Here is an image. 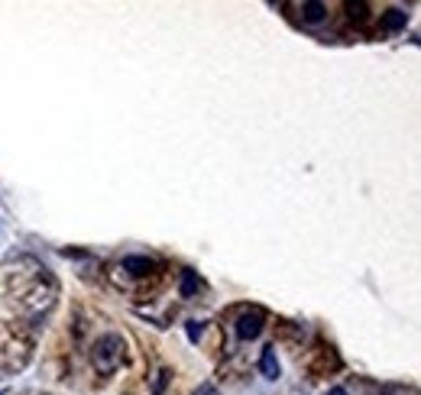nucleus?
<instances>
[{"mask_svg":"<svg viewBox=\"0 0 421 395\" xmlns=\"http://www.w3.org/2000/svg\"><path fill=\"white\" fill-rule=\"evenodd\" d=\"M120 360H123V340L120 337L108 334V337H100V340L94 343V370L98 372L110 376V372L120 366Z\"/></svg>","mask_w":421,"mask_h":395,"instance_id":"f257e3e1","label":"nucleus"},{"mask_svg":"<svg viewBox=\"0 0 421 395\" xmlns=\"http://www.w3.org/2000/svg\"><path fill=\"white\" fill-rule=\"evenodd\" d=\"M263 324H266V314H263L260 308H250V311H243L237 318V334L243 337V340H253V337L263 334Z\"/></svg>","mask_w":421,"mask_h":395,"instance_id":"f03ea898","label":"nucleus"},{"mask_svg":"<svg viewBox=\"0 0 421 395\" xmlns=\"http://www.w3.org/2000/svg\"><path fill=\"white\" fill-rule=\"evenodd\" d=\"M301 20H305V23H324V20H328V4H321V0H305V4H301Z\"/></svg>","mask_w":421,"mask_h":395,"instance_id":"7ed1b4c3","label":"nucleus"},{"mask_svg":"<svg viewBox=\"0 0 421 395\" xmlns=\"http://www.w3.org/2000/svg\"><path fill=\"white\" fill-rule=\"evenodd\" d=\"M405 23H408V13H405V10L392 7V10H386V13H383V30H386V33L405 30Z\"/></svg>","mask_w":421,"mask_h":395,"instance_id":"20e7f679","label":"nucleus"},{"mask_svg":"<svg viewBox=\"0 0 421 395\" xmlns=\"http://www.w3.org/2000/svg\"><path fill=\"white\" fill-rule=\"evenodd\" d=\"M260 370L266 379H279V360H276V347H266L260 357Z\"/></svg>","mask_w":421,"mask_h":395,"instance_id":"39448f33","label":"nucleus"},{"mask_svg":"<svg viewBox=\"0 0 421 395\" xmlns=\"http://www.w3.org/2000/svg\"><path fill=\"white\" fill-rule=\"evenodd\" d=\"M123 269L133 273V275H146L149 269H153V263H149L146 256H127V259H123Z\"/></svg>","mask_w":421,"mask_h":395,"instance_id":"423d86ee","label":"nucleus"},{"mask_svg":"<svg viewBox=\"0 0 421 395\" xmlns=\"http://www.w3.org/2000/svg\"><path fill=\"white\" fill-rule=\"evenodd\" d=\"M347 16H350L353 23H363V20L369 16V4H363V0H350V4H347Z\"/></svg>","mask_w":421,"mask_h":395,"instance_id":"0eeeda50","label":"nucleus"},{"mask_svg":"<svg viewBox=\"0 0 421 395\" xmlns=\"http://www.w3.org/2000/svg\"><path fill=\"white\" fill-rule=\"evenodd\" d=\"M201 289V279H198V273H182V295L188 298V295H195V292Z\"/></svg>","mask_w":421,"mask_h":395,"instance_id":"6e6552de","label":"nucleus"},{"mask_svg":"<svg viewBox=\"0 0 421 395\" xmlns=\"http://www.w3.org/2000/svg\"><path fill=\"white\" fill-rule=\"evenodd\" d=\"M201 334V324H198V321H188V337H192V340H195V337H198Z\"/></svg>","mask_w":421,"mask_h":395,"instance_id":"1a4fd4ad","label":"nucleus"},{"mask_svg":"<svg viewBox=\"0 0 421 395\" xmlns=\"http://www.w3.org/2000/svg\"><path fill=\"white\" fill-rule=\"evenodd\" d=\"M198 395H217V389H214V386H201Z\"/></svg>","mask_w":421,"mask_h":395,"instance_id":"9d476101","label":"nucleus"},{"mask_svg":"<svg viewBox=\"0 0 421 395\" xmlns=\"http://www.w3.org/2000/svg\"><path fill=\"white\" fill-rule=\"evenodd\" d=\"M328 395H347V392H344V389H330Z\"/></svg>","mask_w":421,"mask_h":395,"instance_id":"9b49d317","label":"nucleus"},{"mask_svg":"<svg viewBox=\"0 0 421 395\" xmlns=\"http://www.w3.org/2000/svg\"><path fill=\"white\" fill-rule=\"evenodd\" d=\"M0 395H4V392H0Z\"/></svg>","mask_w":421,"mask_h":395,"instance_id":"f8f14e48","label":"nucleus"}]
</instances>
